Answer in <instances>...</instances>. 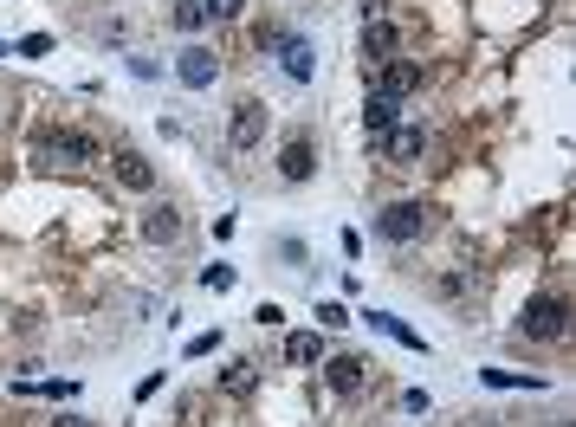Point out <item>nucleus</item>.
Here are the masks:
<instances>
[{
  "instance_id": "1",
  "label": "nucleus",
  "mask_w": 576,
  "mask_h": 427,
  "mask_svg": "<svg viewBox=\"0 0 576 427\" xmlns=\"http://www.w3.org/2000/svg\"><path fill=\"white\" fill-rule=\"evenodd\" d=\"M39 162H52V169H85V162H98V136L91 130H39Z\"/></svg>"
},
{
  "instance_id": "2",
  "label": "nucleus",
  "mask_w": 576,
  "mask_h": 427,
  "mask_svg": "<svg viewBox=\"0 0 576 427\" xmlns=\"http://www.w3.org/2000/svg\"><path fill=\"white\" fill-rule=\"evenodd\" d=\"M518 330H525L531 343H557V337H564V330H570V305H564V298H557V292L531 298V305H525V318H518Z\"/></svg>"
},
{
  "instance_id": "3",
  "label": "nucleus",
  "mask_w": 576,
  "mask_h": 427,
  "mask_svg": "<svg viewBox=\"0 0 576 427\" xmlns=\"http://www.w3.org/2000/svg\"><path fill=\"white\" fill-rule=\"evenodd\" d=\"M376 233H382V240H395V246L421 240V233H428V208H421V201H389V208L376 214Z\"/></svg>"
},
{
  "instance_id": "4",
  "label": "nucleus",
  "mask_w": 576,
  "mask_h": 427,
  "mask_svg": "<svg viewBox=\"0 0 576 427\" xmlns=\"http://www.w3.org/2000/svg\"><path fill=\"white\" fill-rule=\"evenodd\" d=\"M227 143H233V149H259V143H266V104H259V98H240V104H233Z\"/></svg>"
},
{
  "instance_id": "5",
  "label": "nucleus",
  "mask_w": 576,
  "mask_h": 427,
  "mask_svg": "<svg viewBox=\"0 0 576 427\" xmlns=\"http://www.w3.org/2000/svg\"><path fill=\"white\" fill-rule=\"evenodd\" d=\"M382 143V156L395 162V169H415L421 156H428V130H421V123H395L389 136H376Z\"/></svg>"
},
{
  "instance_id": "6",
  "label": "nucleus",
  "mask_w": 576,
  "mask_h": 427,
  "mask_svg": "<svg viewBox=\"0 0 576 427\" xmlns=\"http://www.w3.org/2000/svg\"><path fill=\"white\" fill-rule=\"evenodd\" d=\"M311 175H318V143H311L305 130L298 136H285V149H279V182H311Z\"/></svg>"
},
{
  "instance_id": "7",
  "label": "nucleus",
  "mask_w": 576,
  "mask_h": 427,
  "mask_svg": "<svg viewBox=\"0 0 576 427\" xmlns=\"http://www.w3.org/2000/svg\"><path fill=\"white\" fill-rule=\"evenodd\" d=\"M279 65H285L292 85H311V78H318V46H311L305 33H279Z\"/></svg>"
},
{
  "instance_id": "8",
  "label": "nucleus",
  "mask_w": 576,
  "mask_h": 427,
  "mask_svg": "<svg viewBox=\"0 0 576 427\" xmlns=\"http://www.w3.org/2000/svg\"><path fill=\"white\" fill-rule=\"evenodd\" d=\"M318 369H324V382H331L337 395H356V389H363V376H369V356H356V350H344V356L324 350Z\"/></svg>"
},
{
  "instance_id": "9",
  "label": "nucleus",
  "mask_w": 576,
  "mask_h": 427,
  "mask_svg": "<svg viewBox=\"0 0 576 427\" xmlns=\"http://www.w3.org/2000/svg\"><path fill=\"white\" fill-rule=\"evenodd\" d=\"M421 85H428V65H415V59L376 65V91H389V98H408V91H421Z\"/></svg>"
},
{
  "instance_id": "10",
  "label": "nucleus",
  "mask_w": 576,
  "mask_h": 427,
  "mask_svg": "<svg viewBox=\"0 0 576 427\" xmlns=\"http://www.w3.org/2000/svg\"><path fill=\"white\" fill-rule=\"evenodd\" d=\"M175 78H182L188 91H208L214 78H221V52H208V46H188V52H182V65H175Z\"/></svg>"
},
{
  "instance_id": "11",
  "label": "nucleus",
  "mask_w": 576,
  "mask_h": 427,
  "mask_svg": "<svg viewBox=\"0 0 576 427\" xmlns=\"http://www.w3.org/2000/svg\"><path fill=\"white\" fill-rule=\"evenodd\" d=\"M111 175L123 188H136V195H143V188H156V162L143 156V149H117L111 156Z\"/></svg>"
},
{
  "instance_id": "12",
  "label": "nucleus",
  "mask_w": 576,
  "mask_h": 427,
  "mask_svg": "<svg viewBox=\"0 0 576 427\" xmlns=\"http://www.w3.org/2000/svg\"><path fill=\"white\" fill-rule=\"evenodd\" d=\"M143 240L149 246H175L182 240V208H175V201H156V208L143 214Z\"/></svg>"
},
{
  "instance_id": "13",
  "label": "nucleus",
  "mask_w": 576,
  "mask_h": 427,
  "mask_svg": "<svg viewBox=\"0 0 576 427\" xmlns=\"http://www.w3.org/2000/svg\"><path fill=\"white\" fill-rule=\"evenodd\" d=\"M395 46H402V33H395L382 13H376V20H363V59H369V65H389Z\"/></svg>"
},
{
  "instance_id": "14",
  "label": "nucleus",
  "mask_w": 576,
  "mask_h": 427,
  "mask_svg": "<svg viewBox=\"0 0 576 427\" xmlns=\"http://www.w3.org/2000/svg\"><path fill=\"white\" fill-rule=\"evenodd\" d=\"M363 123H369V136H389L395 123H402V98H389V91H369Z\"/></svg>"
},
{
  "instance_id": "15",
  "label": "nucleus",
  "mask_w": 576,
  "mask_h": 427,
  "mask_svg": "<svg viewBox=\"0 0 576 427\" xmlns=\"http://www.w3.org/2000/svg\"><path fill=\"white\" fill-rule=\"evenodd\" d=\"M285 363H324V337L318 330H292V337H285Z\"/></svg>"
},
{
  "instance_id": "16",
  "label": "nucleus",
  "mask_w": 576,
  "mask_h": 427,
  "mask_svg": "<svg viewBox=\"0 0 576 427\" xmlns=\"http://www.w3.org/2000/svg\"><path fill=\"white\" fill-rule=\"evenodd\" d=\"M169 26H175V33H201V26H208L201 0H175V7H169Z\"/></svg>"
},
{
  "instance_id": "17",
  "label": "nucleus",
  "mask_w": 576,
  "mask_h": 427,
  "mask_svg": "<svg viewBox=\"0 0 576 427\" xmlns=\"http://www.w3.org/2000/svg\"><path fill=\"white\" fill-rule=\"evenodd\" d=\"M369 324H376V330H382V337H395V343H408V350H428V343H421V337H415V330H408L402 318H389V311H369Z\"/></svg>"
},
{
  "instance_id": "18",
  "label": "nucleus",
  "mask_w": 576,
  "mask_h": 427,
  "mask_svg": "<svg viewBox=\"0 0 576 427\" xmlns=\"http://www.w3.org/2000/svg\"><path fill=\"white\" fill-rule=\"evenodd\" d=\"M486 389H544V376H512V369H479Z\"/></svg>"
},
{
  "instance_id": "19",
  "label": "nucleus",
  "mask_w": 576,
  "mask_h": 427,
  "mask_svg": "<svg viewBox=\"0 0 576 427\" xmlns=\"http://www.w3.org/2000/svg\"><path fill=\"white\" fill-rule=\"evenodd\" d=\"M221 389H227V395H246V389H253V363H246V356H233V363L221 369Z\"/></svg>"
},
{
  "instance_id": "20",
  "label": "nucleus",
  "mask_w": 576,
  "mask_h": 427,
  "mask_svg": "<svg viewBox=\"0 0 576 427\" xmlns=\"http://www.w3.org/2000/svg\"><path fill=\"white\" fill-rule=\"evenodd\" d=\"M201 13H208V20H240L246 0H201Z\"/></svg>"
},
{
  "instance_id": "21",
  "label": "nucleus",
  "mask_w": 576,
  "mask_h": 427,
  "mask_svg": "<svg viewBox=\"0 0 576 427\" xmlns=\"http://www.w3.org/2000/svg\"><path fill=\"white\" fill-rule=\"evenodd\" d=\"M318 324H324V330H344L350 311H344V305H318Z\"/></svg>"
},
{
  "instance_id": "22",
  "label": "nucleus",
  "mask_w": 576,
  "mask_h": 427,
  "mask_svg": "<svg viewBox=\"0 0 576 427\" xmlns=\"http://www.w3.org/2000/svg\"><path fill=\"white\" fill-rule=\"evenodd\" d=\"M201 285H208V292H227L233 272H227V266H208V272H201Z\"/></svg>"
},
{
  "instance_id": "23",
  "label": "nucleus",
  "mask_w": 576,
  "mask_h": 427,
  "mask_svg": "<svg viewBox=\"0 0 576 427\" xmlns=\"http://www.w3.org/2000/svg\"><path fill=\"white\" fill-rule=\"evenodd\" d=\"M214 350H221V330H208V337L188 343V356H214Z\"/></svg>"
},
{
  "instance_id": "24",
  "label": "nucleus",
  "mask_w": 576,
  "mask_h": 427,
  "mask_svg": "<svg viewBox=\"0 0 576 427\" xmlns=\"http://www.w3.org/2000/svg\"><path fill=\"white\" fill-rule=\"evenodd\" d=\"M20 52H26V59H39V52H52V33H33V39H20Z\"/></svg>"
},
{
  "instance_id": "25",
  "label": "nucleus",
  "mask_w": 576,
  "mask_h": 427,
  "mask_svg": "<svg viewBox=\"0 0 576 427\" xmlns=\"http://www.w3.org/2000/svg\"><path fill=\"white\" fill-rule=\"evenodd\" d=\"M46 427H91V421H78V415H59V421H46Z\"/></svg>"
}]
</instances>
